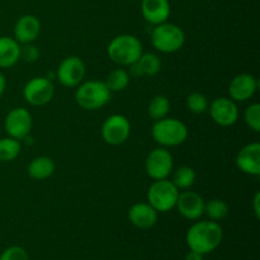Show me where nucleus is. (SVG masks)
I'll return each instance as SVG.
<instances>
[{
    "mask_svg": "<svg viewBox=\"0 0 260 260\" xmlns=\"http://www.w3.org/2000/svg\"><path fill=\"white\" fill-rule=\"evenodd\" d=\"M223 239V231L216 221H198L193 223L187 231L185 243L190 250L205 254L212 253L220 246Z\"/></svg>",
    "mask_w": 260,
    "mask_h": 260,
    "instance_id": "1",
    "label": "nucleus"
},
{
    "mask_svg": "<svg viewBox=\"0 0 260 260\" xmlns=\"http://www.w3.org/2000/svg\"><path fill=\"white\" fill-rule=\"evenodd\" d=\"M144 52L142 43L136 36L123 33L111 40L107 47L108 57L118 66H129L136 62Z\"/></svg>",
    "mask_w": 260,
    "mask_h": 260,
    "instance_id": "2",
    "label": "nucleus"
},
{
    "mask_svg": "<svg viewBox=\"0 0 260 260\" xmlns=\"http://www.w3.org/2000/svg\"><path fill=\"white\" fill-rule=\"evenodd\" d=\"M189 129L187 124L178 118L164 117L154 122L151 127V136L161 147H174L184 144L188 139Z\"/></svg>",
    "mask_w": 260,
    "mask_h": 260,
    "instance_id": "3",
    "label": "nucleus"
},
{
    "mask_svg": "<svg viewBox=\"0 0 260 260\" xmlns=\"http://www.w3.org/2000/svg\"><path fill=\"white\" fill-rule=\"evenodd\" d=\"M75 101L85 111H96L111 101L112 93L106 83L101 80L83 81L76 86Z\"/></svg>",
    "mask_w": 260,
    "mask_h": 260,
    "instance_id": "4",
    "label": "nucleus"
},
{
    "mask_svg": "<svg viewBox=\"0 0 260 260\" xmlns=\"http://www.w3.org/2000/svg\"><path fill=\"white\" fill-rule=\"evenodd\" d=\"M185 33L179 25L164 22L154 25L151 32V45L161 53H174L184 46Z\"/></svg>",
    "mask_w": 260,
    "mask_h": 260,
    "instance_id": "5",
    "label": "nucleus"
},
{
    "mask_svg": "<svg viewBox=\"0 0 260 260\" xmlns=\"http://www.w3.org/2000/svg\"><path fill=\"white\" fill-rule=\"evenodd\" d=\"M179 193V189L168 178L154 180L147 190V203L152 206L159 213L169 212L173 208H175Z\"/></svg>",
    "mask_w": 260,
    "mask_h": 260,
    "instance_id": "6",
    "label": "nucleus"
},
{
    "mask_svg": "<svg viewBox=\"0 0 260 260\" xmlns=\"http://www.w3.org/2000/svg\"><path fill=\"white\" fill-rule=\"evenodd\" d=\"M22 93L28 104L41 107L52 101L55 95V85L47 76H36L25 83Z\"/></svg>",
    "mask_w": 260,
    "mask_h": 260,
    "instance_id": "7",
    "label": "nucleus"
},
{
    "mask_svg": "<svg viewBox=\"0 0 260 260\" xmlns=\"http://www.w3.org/2000/svg\"><path fill=\"white\" fill-rule=\"evenodd\" d=\"M174 169V159L167 147L151 150L145 160V172L152 180L167 179Z\"/></svg>",
    "mask_w": 260,
    "mask_h": 260,
    "instance_id": "8",
    "label": "nucleus"
},
{
    "mask_svg": "<svg viewBox=\"0 0 260 260\" xmlns=\"http://www.w3.org/2000/svg\"><path fill=\"white\" fill-rule=\"evenodd\" d=\"M131 134V123L123 114H111L104 119L101 128L102 139L111 146H118L128 140Z\"/></svg>",
    "mask_w": 260,
    "mask_h": 260,
    "instance_id": "9",
    "label": "nucleus"
},
{
    "mask_svg": "<svg viewBox=\"0 0 260 260\" xmlns=\"http://www.w3.org/2000/svg\"><path fill=\"white\" fill-rule=\"evenodd\" d=\"M85 62L79 56H69L56 69V79L65 88H76L85 78Z\"/></svg>",
    "mask_w": 260,
    "mask_h": 260,
    "instance_id": "10",
    "label": "nucleus"
},
{
    "mask_svg": "<svg viewBox=\"0 0 260 260\" xmlns=\"http://www.w3.org/2000/svg\"><path fill=\"white\" fill-rule=\"evenodd\" d=\"M32 124V114L24 107L10 109L4 119V129L8 136L19 141L30 134Z\"/></svg>",
    "mask_w": 260,
    "mask_h": 260,
    "instance_id": "11",
    "label": "nucleus"
},
{
    "mask_svg": "<svg viewBox=\"0 0 260 260\" xmlns=\"http://www.w3.org/2000/svg\"><path fill=\"white\" fill-rule=\"evenodd\" d=\"M212 121L221 127H230L238 122V103L229 96H220L210 103L208 111Z\"/></svg>",
    "mask_w": 260,
    "mask_h": 260,
    "instance_id": "12",
    "label": "nucleus"
},
{
    "mask_svg": "<svg viewBox=\"0 0 260 260\" xmlns=\"http://www.w3.org/2000/svg\"><path fill=\"white\" fill-rule=\"evenodd\" d=\"M258 90V80L254 75L243 73L236 75L229 84V98L236 103H243L253 98Z\"/></svg>",
    "mask_w": 260,
    "mask_h": 260,
    "instance_id": "13",
    "label": "nucleus"
},
{
    "mask_svg": "<svg viewBox=\"0 0 260 260\" xmlns=\"http://www.w3.org/2000/svg\"><path fill=\"white\" fill-rule=\"evenodd\" d=\"M236 168L244 174L258 177L260 174V144L250 142L239 150L235 157Z\"/></svg>",
    "mask_w": 260,
    "mask_h": 260,
    "instance_id": "14",
    "label": "nucleus"
},
{
    "mask_svg": "<svg viewBox=\"0 0 260 260\" xmlns=\"http://www.w3.org/2000/svg\"><path fill=\"white\" fill-rule=\"evenodd\" d=\"M175 208L187 220H200L205 213V200L198 193L185 189L178 196Z\"/></svg>",
    "mask_w": 260,
    "mask_h": 260,
    "instance_id": "15",
    "label": "nucleus"
},
{
    "mask_svg": "<svg viewBox=\"0 0 260 260\" xmlns=\"http://www.w3.org/2000/svg\"><path fill=\"white\" fill-rule=\"evenodd\" d=\"M14 40L19 45L33 43L41 33V22L36 15L25 14L17 20L14 25Z\"/></svg>",
    "mask_w": 260,
    "mask_h": 260,
    "instance_id": "16",
    "label": "nucleus"
},
{
    "mask_svg": "<svg viewBox=\"0 0 260 260\" xmlns=\"http://www.w3.org/2000/svg\"><path fill=\"white\" fill-rule=\"evenodd\" d=\"M159 212L147 202H139L128 210V220L137 229H151L156 225Z\"/></svg>",
    "mask_w": 260,
    "mask_h": 260,
    "instance_id": "17",
    "label": "nucleus"
},
{
    "mask_svg": "<svg viewBox=\"0 0 260 260\" xmlns=\"http://www.w3.org/2000/svg\"><path fill=\"white\" fill-rule=\"evenodd\" d=\"M170 12H172V8H170L169 0H142L141 2L142 17L152 25L168 22Z\"/></svg>",
    "mask_w": 260,
    "mask_h": 260,
    "instance_id": "18",
    "label": "nucleus"
},
{
    "mask_svg": "<svg viewBox=\"0 0 260 260\" xmlns=\"http://www.w3.org/2000/svg\"><path fill=\"white\" fill-rule=\"evenodd\" d=\"M129 76L142 78V76H154L161 70V60L156 53L142 52L136 62L128 66Z\"/></svg>",
    "mask_w": 260,
    "mask_h": 260,
    "instance_id": "19",
    "label": "nucleus"
},
{
    "mask_svg": "<svg viewBox=\"0 0 260 260\" xmlns=\"http://www.w3.org/2000/svg\"><path fill=\"white\" fill-rule=\"evenodd\" d=\"M20 60V45L13 37H0V69L13 68Z\"/></svg>",
    "mask_w": 260,
    "mask_h": 260,
    "instance_id": "20",
    "label": "nucleus"
},
{
    "mask_svg": "<svg viewBox=\"0 0 260 260\" xmlns=\"http://www.w3.org/2000/svg\"><path fill=\"white\" fill-rule=\"evenodd\" d=\"M56 165L51 157L48 156H37L30 160L28 164L27 173L32 179L35 180H45L52 177L55 173Z\"/></svg>",
    "mask_w": 260,
    "mask_h": 260,
    "instance_id": "21",
    "label": "nucleus"
},
{
    "mask_svg": "<svg viewBox=\"0 0 260 260\" xmlns=\"http://www.w3.org/2000/svg\"><path fill=\"white\" fill-rule=\"evenodd\" d=\"M129 81H131V76H129L128 71L122 68H118L112 70L107 75L104 83H106L107 88L111 90V93H117V91L124 90L128 86Z\"/></svg>",
    "mask_w": 260,
    "mask_h": 260,
    "instance_id": "22",
    "label": "nucleus"
},
{
    "mask_svg": "<svg viewBox=\"0 0 260 260\" xmlns=\"http://www.w3.org/2000/svg\"><path fill=\"white\" fill-rule=\"evenodd\" d=\"M170 111V102L169 98L162 94H157V95L152 96L147 106V114L152 121H157L164 117H168V113Z\"/></svg>",
    "mask_w": 260,
    "mask_h": 260,
    "instance_id": "23",
    "label": "nucleus"
},
{
    "mask_svg": "<svg viewBox=\"0 0 260 260\" xmlns=\"http://www.w3.org/2000/svg\"><path fill=\"white\" fill-rule=\"evenodd\" d=\"M196 178H197V174L193 168L188 167V165H182L173 173L172 182L179 190H185L189 189L194 184Z\"/></svg>",
    "mask_w": 260,
    "mask_h": 260,
    "instance_id": "24",
    "label": "nucleus"
},
{
    "mask_svg": "<svg viewBox=\"0 0 260 260\" xmlns=\"http://www.w3.org/2000/svg\"><path fill=\"white\" fill-rule=\"evenodd\" d=\"M22 151V145L19 140L13 137H3L0 139V161L10 162L17 159Z\"/></svg>",
    "mask_w": 260,
    "mask_h": 260,
    "instance_id": "25",
    "label": "nucleus"
},
{
    "mask_svg": "<svg viewBox=\"0 0 260 260\" xmlns=\"http://www.w3.org/2000/svg\"><path fill=\"white\" fill-rule=\"evenodd\" d=\"M229 205L223 200H218V198H213V200L205 202V213L203 215L207 216L211 221H220L223 220L226 216L229 215Z\"/></svg>",
    "mask_w": 260,
    "mask_h": 260,
    "instance_id": "26",
    "label": "nucleus"
},
{
    "mask_svg": "<svg viewBox=\"0 0 260 260\" xmlns=\"http://www.w3.org/2000/svg\"><path fill=\"white\" fill-rule=\"evenodd\" d=\"M185 107L189 112L194 114H203L208 111L210 102L207 96L201 91H193L185 98Z\"/></svg>",
    "mask_w": 260,
    "mask_h": 260,
    "instance_id": "27",
    "label": "nucleus"
},
{
    "mask_svg": "<svg viewBox=\"0 0 260 260\" xmlns=\"http://www.w3.org/2000/svg\"><path fill=\"white\" fill-rule=\"evenodd\" d=\"M244 121L246 126L254 132L260 131V104L251 103L244 113Z\"/></svg>",
    "mask_w": 260,
    "mask_h": 260,
    "instance_id": "28",
    "label": "nucleus"
},
{
    "mask_svg": "<svg viewBox=\"0 0 260 260\" xmlns=\"http://www.w3.org/2000/svg\"><path fill=\"white\" fill-rule=\"evenodd\" d=\"M0 260H29V255L22 246H10L0 254Z\"/></svg>",
    "mask_w": 260,
    "mask_h": 260,
    "instance_id": "29",
    "label": "nucleus"
},
{
    "mask_svg": "<svg viewBox=\"0 0 260 260\" xmlns=\"http://www.w3.org/2000/svg\"><path fill=\"white\" fill-rule=\"evenodd\" d=\"M40 58V50L32 43L20 46V60L24 62H35Z\"/></svg>",
    "mask_w": 260,
    "mask_h": 260,
    "instance_id": "30",
    "label": "nucleus"
},
{
    "mask_svg": "<svg viewBox=\"0 0 260 260\" xmlns=\"http://www.w3.org/2000/svg\"><path fill=\"white\" fill-rule=\"evenodd\" d=\"M259 202H260V193H255L253 200V206H254V212H255L256 217H259L260 215V207H259Z\"/></svg>",
    "mask_w": 260,
    "mask_h": 260,
    "instance_id": "31",
    "label": "nucleus"
},
{
    "mask_svg": "<svg viewBox=\"0 0 260 260\" xmlns=\"http://www.w3.org/2000/svg\"><path fill=\"white\" fill-rule=\"evenodd\" d=\"M185 260H203V255L202 254L197 253V251L190 250L189 253L185 255Z\"/></svg>",
    "mask_w": 260,
    "mask_h": 260,
    "instance_id": "32",
    "label": "nucleus"
},
{
    "mask_svg": "<svg viewBox=\"0 0 260 260\" xmlns=\"http://www.w3.org/2000/svg\"><path fill=\"white\" fill-rule=\"evenodd\" d=\"M5 89H7V79H5L4 74L0 73V98L4 95Z\"/></svg>",
    "mask_w": 260,
    "mask_h": 260,
    "instance_id": "33",
    "label": "nucleus"
}]
</instances>
